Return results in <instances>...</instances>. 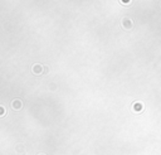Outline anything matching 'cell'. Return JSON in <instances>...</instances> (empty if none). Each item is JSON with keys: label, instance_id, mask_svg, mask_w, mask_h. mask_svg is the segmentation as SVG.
<instances>
[{"label": "cell", "instance_id": "cell-2", "mask_svg": "<svg viewBox=\"0 0 161 155\" xmlns=\"http://www.w3.org/2000/svg\"><path fill=\"white\" fill-rule=\"evenodd\" d=\"M44 68H45V67L40 66V64H34L33 68H32V71H33L34 74H40V73H43V72L45 71Z\"/></svg>", "mask_w": 161, "mask_h": 155}, {"label": "cell", "instance_id": "cell-5", "mask_svg": "<svg viewBox=\"0 0 161 155\" xmlns=\"http://www.w3.org/2000/svg\"><path fill=\"white\" fill-rule=\"evenodd\" d=\"M40 155H44V154H40Z\"/></svg>", "mask_w": 161, "mask_h": 155}, {"label": "cell", "instance_id": "cell-3", "mask_svg": "<svg viewBox=\"0 0 161 155\" xmlns=\"http://www.w3.org/2000/svg\"><path fill=\"white\" fill-rule=\"evenodd\" d=\"M4 115H5V108H4V106H0V116Z\"/></svg>", "mask_w": 161, "mask_h": 155}, {"label": "cell", "instance_id": "cell-4", "mask_svg": "<svg viewBox=\"0 0 161 155\" xmlns=\"http://www.w3.org/2000/svg\"><path fill=\"white\" fill-rule=\"evenodd\" d=\"M24 151V147H23V145L22 146H18V153H23Z\"/></svg>", "mask_w": 161, "mask_h": 155}, {"label": "cell", "instance_id": "cell-1", "mask_svg": "<svg viewBox=\"0 0 161 155\" xmlns=\"http://www.w3.org/2000/svg\"><path fill=\"white\" fill-rule=\"evenodd\" d=\"M23 107V102L20 98H15V100L11 102V108L15 110V111H19V110H22Z\"/></svg>", "mask_w": 161, "mask_h": 155}]
</instances>
